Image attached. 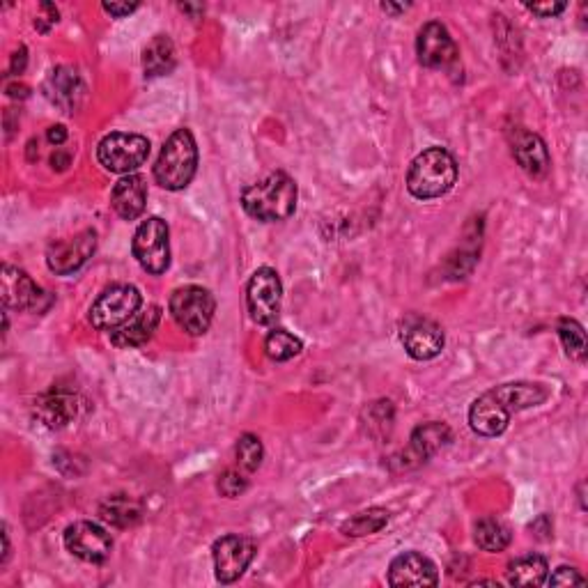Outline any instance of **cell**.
<instances>
[{"label": "cell", "mask_w": 588, "mask_h": 588, "mask_svg": "<svg viewBox=\"0 0 588 588\" xmlns=\"http://www.w3.org/2000/svg\"><path fill=\"white\" fill-rule=\"evenodd\" d=\"M143 297L134 285L118 283L106 288L99 294L95 304L90 308V322L92 327L102 331H113L129 322L138 311H141Z\"/></svg>", "instance_id": "5"}, {"label": "cell", "mask_w": 588, "mask_h": 588, "mask_svg": "<svg viewBox=\"0 0 588 588\" xmlns=\"http://www.w3.org/2000/svg\"><path fill=\"white\" fill-rule=\"evenodd\" d=\"M283 285L281 278L272 267H262L251 276L246 288V306H249L251 320L260 327H272L281 315Z\"/></svg>", "instance_id": "7"}, {"label": "cell", "mask_w": 588, "mask_h": 588, "mask_svg": "<svg viewBox=\"0 0 588 588\" xmlns=\"http://www.w3.org/2000/svg\"><path fill=\"white\" fill-rule=\"evenodd\" d=\"M177 65V53L175 44L166 35H157L154 40L147 44L143 53V69L147 79H157V76H166L175 69Z\"/></svg>", "instance_id": "23"}, {"label": "cell", "mask_w": 588, "mask_h": 588, "mask_svg": "<svg viewBox=\"0 0 588 588\" xmlns=\"http://www.w3.org/2000/svg\"><path fill=\"white\" fill-rule=\"evenodd\" d=\"M494 396L504 402L510 414L522 412V409L543 405L547 400V389L540 384H529V382H517V384H504L499 389H494Z\"/></svg>", "instance_id": "22"}, {"label": "cell", "mask_w": 588, "mask_h": 588, "mask_svg": "<svg viewBox=\"0 0 588 588\" xmlns=\"http://www.w3.org/2000/svg\"><path fill=\"white\" fill-rule=\"evenodd\" d=\"M182 12H203V5H180Z\"/></svg>", "instance_id": "41"}, {"label": "cell", "mask_w": 588, "mask_h": 588, "mask_svg": "<svg viewBox=\"0 0 588 588\" xmlns=\"http://www.w3.org/2000/svg\"><path fill=\"white\" fill-rule=\"evenodd\" d=\"M7 95L14 97V99H17V97H26L28 95V88H26V85H19V83L17 85H7Z\"/></svg>", "instance_id": "39"}, {"label": "cell", "mask_w": 588, "mask_h": 588, "mask_svg": "<svg viewBox=\"0 0 588 588\" xmlns=\"http://www.w3.org/2000/svg\"><path fill=\"white\" fill-rule=\"evenodd\" d=\"M26 63H28L26 49H23V46H19V51H14V56H12V67H10V72H12V74H21L23 69H26Z\"/></svg>", "instance_id": "36"}, {"label": "cell", "mask_w": 588, "mask_h": 588, "mask_svg": "<svg viewBox=\"0 0 588 588\" xmlns=\"http://www.w3.org/2000/svg\"><path fill=\"white\" fill-rule=\"evenodd\" d=\"M455 180H458V164H455L453 154L444 147H430L409 166L407 189L414 198L432 200L451 191Z\"/></svg>", "instance_id": "2"}, {"label": "cell", "mask_w": 588, "mask_h": 588, "mask_svg": "<svg viewBox=\"0 0 588 588\" xmlns=\"http://www.w3.org/2000/svg\"><path fill=\"white\" fill-rule=\"evenodd\" d=\"M99 164L111 173H131L141 168L150 157V141L138 134H108L97 147Z\"/></svg>", "instance_id": "8"}, {"label": "cell", "mask_w": 588, "mask_h": 588, "mask_svg": "<svg viewBox=\"0 0 588 588\" xmlns=\"http://www.w3.org/2000/svg\"><path fill=\"white\" fill-rule=\"evenodd\" d=\"M46 90H49V97L53 99V102L67 108V111H72V108L76 106V95L81 92L79 76H76V72H72V69L60 67L51 74Z\"/></svg>", "instance_id": "26"}, {"label": "cell", "mask_w": 588, "mask_h": 588, "mask_svg": "<svg viewBox=\"0 0 588 588\" xmlns=\"http://www.w3.org/2000/svg\"><path fill=\"white\" fill-rule=\"evenodd\" d=\"M161 320V308L159 306H147L145 311H138L129 322L122 327L111 331V343L120 350H131V347H141L152 338L154 331L159 327Z\"/></svg>", "instance_id": "18"}, {"label": "cell", "mask_w": 588, "mask_h": 588, "mask_svg": "<svg viewBox=\"0 0 588 588\" xmlns=\"http://www.w3.org/2000/svg\"><path fill=\"white\" fill-rule=\"evenodd\" d=\"M65 547L85 563H104L113 552V538L95 522H74L65 531Z\"/></svg>", "instance_id": "11"}, {"label": "cell", "mask_w": 588, "mask_h": 588, "mask_svg": "<svg viewBox=\"0 0 588 588\" xmlns=\"http://www.w3.org/2000/svg\"><path fill=\"white\" fill-rule=\"evenodd\" d=\"M476 545L483 552H504L510 545V529L499 520H481L476 524Z\"/></svg>", "instance_id": "27"}, {"label": "cell", "mask_w": 588, "mask_h": 588, "mask_svg": "<svg viewBox=\"0 0 588 588\" xmlns=\"http://www.w3.org/2000/svg\"><path fill=\"white\" fill-rule=\"evenodd\" d=\"M33 414L44 428L60 430L72 423L76 419V414H79V396L72 391L56 389V386H53L51 391L42 393V396L35 400Z\"/></svg>", "instance_id": "14"}, {"label": "cell", "mask_w": 588, "mask_h": 588, "mask_svg": "<svg viewBox=\"0 0 588 588\" xmlns=\"http://www.w3.org/2000/svg\"><path fill=\"white\" fill-rule=\"evenodd\" d=\"M559 338L563 347H566V354L570 359L575 361H584L586 357V334L582 329V324H579L577 320H570V317H566V320L559 322Z\"/></svg>", "instance_id": "30"}, {"label": "cell", "mask_w": 588, "mask_h": 588, "mask_svg": "<svg viewBox=\"0 0 588 588\" xmlns=\"http://www.w3.org/2000/svg\"><path fill=\"white\" fill-rule=\"evenodd\" d=\"M513 154L517 164L522 166L524 173L531 177H543L549 170V152L543 138L531 134V131L520 129L513 138Z\"/></svg>", "instance_id": "20"}, {"label": "cell", "mask_w": 588, "mask_h": 588, "mask_svg": "<svg viewBox=\"0 0 588 588\" xmlns=\"http://www.w3.org/2000/svg\"><path fill=\"white\" fill-rule=\"evenodd\" d=\"M51 164H53V168H58V170H65V168L69 166V154H63V152H56V154H53Z\"/></svg>", "instance_id": "38"}, {"label": "cell", "mask_w": 588, "mask_h": 588, "mask_svg": "<svg viewBox=\"0 0 588 588\" xmlns=\"http://www.w3.org/2000/svg\"><path fill=\"white\" fill-rule=\"evenodd\" d=\"M170 315L177 327L189 336H203L210 329L216 311V301L210 290L200 285H184L170 294Z\"/></svg>", "instance_id": "4"}, {"label": "cell", "mask_w": 588, "mask_h": 588, "mask_svg": "<svg viewBox=\"0 0 588 588\" xmlns=\"http://www.w3.org/2000/svg\"><path fill=\"white\" fill-rule=\"evenodd\" d=\"M416 53H419V63L430 69H446L458 60V46L439 21H430L421 28Z\"/></svg>", "instance_id": "13"}, {"label": "cell", "mask_w": 588, "mask_h": 588, "mask_svg": "<svg viewBox=\"0 0 588 588\" xmlns=\"http://www.w3.org/2000/svg\"><path fill=\"white\" fill-rule=\"evenodd\" d=\"M301 340L297 336H292L290 331L285 329H276L272 334L267 336L265 340V350H267V357L274 359V361H290L297 357L301 352Z\"/></svg>", "instance_id": "29"}, {"label": "cell", "mask_w": 588, "mask_h": 588, "mask_svg": "<svg viewBox=\"0 0 588 588\" xmlns=\"http://www.w3.org/2000/svg\"><path fill=\"white\" fill-rule=\"evenodd\" d=\"M451 428L444 423H425V425H419L412 432V441H409V451H407V458L409 460H416V462H425L428 458H432V455L439 453L441 448L451 444Z\"/></svg>", "instance_id": "21"}, {"label": "cell", "mask_w": 588, "mask_h": 588, "mask_svg": "<svg viewBox=\"0 0 588 588\" xmlns=\"http://www.w3.org/2000/svg\"><path fill=\"white\" fill-rule=\"evenodd\" d=\"M549 566L543 556L538 554H526L520 559L508 563V584L513 586H540L547 582Z\"/></svg>", "instance_id": "25"}, {"label": "cell", "mask_w": 588, "mask_h": 588, "mask_svg": "<svg viewBox=\"0 0 588 588\" xmlns=\"http://www.w3.org/2000/svg\"><path fill=\"white\" fill-rule=\"evenodd\" d=\"M386 524H389V513H386L384 508H370V510H363V513L359 515H354L352 520H347L343 524V533L352 538H361V536H370V533L382 531Z\"/></svg>", "instance_id": "28"}, {"label": "cell", "mask_w": 588, "mask_h": 588, "mask_svg": "<svg viewBox=\"0 0 588 588\" xmlns=\"http://www.w3.org/2000/svg\"><path fill=\"white\" fill-rule=\"evenodd\" d=\"M400 340L409 357L416 361H430L444 350V331L428 317H409L402 324Z\"/></svg>", "instance_id": "12"}, {"label": "cell", "mask_w": 588, "mask_h": 588, "mask_svg": "<svg viewBox=\"0 0 588 588\" xmlns=\"http://www.w3.org/2000/svg\"><path fill=\"white\" fill-rule=\"evenodd\" d=\"M262 458H265V448H262V441L255 435H244L237 441V464L244 471L253 474L255 469L262 464Z\"/></svg>", "instance_id": "31"}, {"label": "cell", "mask_w": 588, "mask_h": 588, "mask_svg": "<svg viewBox=\"0 0 588 588\" xmlns=\"http://www.w3.org/2000/svg\"><path fill=\"white\" fill-rule=\"evenodd\" d=\"M97 249V232L95 230H83L79 235L58 239L49 246L46 251V265L53 274L58 276H69L92 258V253Z\"/></svg>", "instance_id": "9"}, {"label": "cell", "mask_w": 588, "mask_h": 588, "mask_svg": "<svg viewBox=\"0 0 588 588\" xmlns=\"http://www.w3.org/2000/svg\"><path fill=\"white\" fill-rule=\"evenodd\" d=\"M382 10L384 12H391V14H400L407 10V5H393V3H382Z\"/></svg>", "instance_id": "40"}, {"label": "cell", "mask_w": 588, "mask_h": 588, "mask_svg": "<svg viewBox=\"0 0 588 588\" xmlns=\"http://www.w3.org/2000/svg\"><path fill=\"white\" fill-rule=\"evenodd\" d=\"M104 10L111 14V17H129L131 12L138 10V3H104Z\"/></svg>", "instance_id": "35"}, {"label": "cell", "mask_w": 588, "mask_h": 588, "mask_svg": "<svg viewBox=\"0 0 588 588\" xmlns=\"http://www.w3.org/2000/svg\"><path fill=\"white\" fill-rule=\"evenodd\" d=\"M526 10L538 14L540 19H552V17H559V14L566 10V3H529L526 5Z\"/></svg>", "instance_id": "34"}, {"label": "cell", "mask_w": 588, "mask_h": 588, "mask_svg": "<svg viewBox=\"0 0 588 588\" xmlns=\"http://www.w3.org/2000/svg\"><path fill=\"white\" fill-rule=\"evenodd\" d=\"M242 205L246 214L255 221H285L290 219L294 214V207H297V184H294L290 175L276 170V173L267 175L265 180L244 189Z\"/></svg>", "instance_id": "1"}, {"label": "cell", "mask_w": 588, "mask_h": 588, "mask_svg": "<svg viewBox=\"0 0 588 588\" xmlns=\"http://www.w3.org/2000/svg\"><path fill=\"white\" fill-rule=\"evenodd\" d=\"M198 168L196 138L189 129H177L164 143L157 164H154V180L161 189L182 191L187 189Z\"/></svg>", "instance_id": "3"}, {"label": "cell", "mask_w": 588, "mask_h": 588, "mask_svg": "<svg viewBox=\"0 0 588 588\" xmlns=\"http://www.w3.org/2000/svg\"><path fill=\"white\" fill-rule=\"evenodd\" d=\"M216 579L221 584H232L244 575L255 556V543L246 536H223L212 547Z\"/></svg>", "instance_id": "10"}, {"label": "cell", "mask_w": 588, "mask_h": 588, "mask_svg": "<svg viewBox=\"0 0 588 588\" xmlns=\"http://www.w3.org/2000/svg\"><path fill=\"white\" fill-rule=\"evenodd\" d=\"M246 487H249V481H246L244 474H239V471L235 469H228L223 471V474L219 476V492L223 494V497L228 499H235L242 494Z\"/></svg>", "instance_id": "32"}, {"label": "cell", "mask_w": 588, "mask_h": 588, "mask_svg": "<svg viewBox=\"0 0 588 588\" xmlns=\"http://www.w3.org/2000/svg\"><path fill=\"white\" fill-rule=\"evenodd\" d=\"M99 515L102 520L111 526H118V529H127V526H134L143 515V506L138 504L134 497L129 494H113L108 497L102 506H99Z\"/></svg>", "instance_id": "24"}, {"label": "cell", "mask_w": 588, "mask_h": 588, "mask_svg": "<svg viewBox=\"0 0 588 588\" xmlns=\"http://www.w3.org/2000/svg\"><path fill=\"white\" fill-rule=\"evenodd\" d=\"M0 290H3V301L7 308L14 311H35L44 292L37 288V283L23 269L3 265L0 272Z\"/></svg>", "instance_id": "15"}, {"label": "cell", "mask_w": 588, "mask_h": 588, "mask_svg": "<svg viewBox=\"0 0 588 588\" xmlns=\"http://www.w3.org/2000/svg\"><path fill=\"white\" fill-rule=\"evenodd\" d=\"M111 205L115 214L125 221H136L145 212L147 187L141 175H127L115 184L111 193Z\"/></svg>", "instance_id": "19"}, {"label": "cell", "mask_w": 588, "mask_h": 588, "mask_svg": "<svg viewBox=\"0 0 588 588\" xmlns=\"http://www.w3.org/2000/svg\"><path fill=\"white\" fill-rule=\"evenodd\" d=\"M510 412L506 409L494 391L483 393L481 398L474 400V405L469 409V425L471 430L478 432L483 437H497L508 428Z\"/></svg>", "instance_id": "17"}, {"label": "cell", "mask_w": 588, "mask_h": 588, "mask_svg": "<svg viewBox=\"0 0 588 588\" xmlns=\"http://www.w3.org/2000/svg\"><path fill=\"white\" fill-rule=\"evenodd\" d=\"M131 251L147 274H164L170 267V242H168V226L159 216H150L138 226Z\"/></svg>", "instance_id": "6"}, {"label": "cell", "mask_w": 588, "mask_h": 588, "mask_svg": "<svg viewBox=\"0 0 588 588\" xmlns=\"http://www.w3.org/2000/svg\"><path fill=\"white\" fill-rule=\"evenodd\" d=\"M552 586H572V584H586V579L579 575V570L575 568H568V566H561L559 570H554V575L547 579Z\"/></svg>", "instance_id": "33"}, {"label": "cell", "mask_w": 588, "mask_h": 588, "mask_svg": "<svg viewBox=\"0 0 588 588\" xmlns=\"http://www.w3.org/2000/svg\"><path fill=\"white\" fill-rule=\"evenodd\" d=\"M46 138H49L51 145H63L67 141V129L63 125H53L49 129V134H46Z\"/></svg>", "instance_id": "37"}, {"label": "cell", "mask_w": 588, "mask_h": 588, "mask_svg": "<svg viewBox=\"0 0 588 588\" xmlns=\"http://www.w3.org/2000/svg\"><path fill=\"white\" fill-rule=\"evenodd\" d=\"M437 566L419 552H405L393 559L389 568L391 586H437Z\"/></svg>", "instance_id": "16"}]
</instances>
